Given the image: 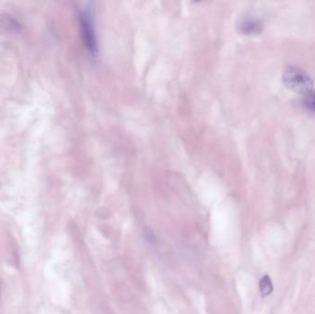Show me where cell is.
Returning a JSON list of instances; mask_svg holds the SVG:
<instances>
[{"instance_id": "obj_1", "label": "cell", "mask_w": 315, "mask_h": 314, "mask_svg": "<svg viewBox=\"0 0 315 314\" xmlns=\"http://www.w3.org/2000/svg\"><path fill=\"white\" fill-rule=\"evenodd\" d=\"M285 86L294 93L306 94L313 91V83L311 78L303 71L296 66H288L284 71L283 77Z\"/></svg>"}, {"instance_id": "obj_2", "label": "cell", "mask_w": 315, "mask_h": 314, "mask_svg": "<svg viewBox=\"0 0 315 314\" xmlns=\"http://www.w3.org/2000/svg\"><path fill=\"white\" fill-rule=\"evenodd\" d=\"M78 19L83 42L85 43V47L90 54L92 56H96L98 53V42L92 11L90 9L79 10Z\"/></svg>"}, {"instance_id": "obj_3", "label": "cell", "mask_w": 315, "mask_h": 314, "mask_svg": "<svg viewBox=\"0 0 315 314\" xmlns=\"http://www.w3.org/2000/svg\"><path fill=\"white\" fill-rule=\"evenodd\" d=\"M262 29H263V26L260 21L257 19H253V18L244 19L241 24V31L247 35L257 34L260 33Z\"/></svg>"}, {"instance_id": "obj_4", "label": "cell", "mask_w": 315, "mask_h": 314, "mask_svg": "<svg viewBox=\"0 0 315 314\" xmlns=\"http://www.w3.org/2000/svg\"><path fill=\"white\" fill-rule=\"evenodd\" d=\"M259 288L263 297L270 295L273 292V283L268 275H265L259 281Z\"/></svg>"}, {"instance_id": "obj_5", "label": "cell", "mask_w": 315, "mask_h": 314, "mask_svg": "<svg viewBox=\"0 0 315 314\" xmlns=\"http://www.w3.org/2000/svg\"><path fill=\"white\" fill-rule=\"evenodd\" d=\"M303 106L306 109L307 111L311 114H315V92L311 91L310 93H306L303 95L302 99Z\"/></svg>"}]
</instances>
